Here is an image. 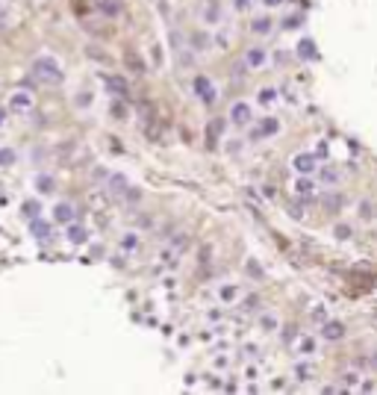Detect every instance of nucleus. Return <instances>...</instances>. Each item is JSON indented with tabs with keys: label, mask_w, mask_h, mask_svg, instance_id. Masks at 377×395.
Returning <instances> with one entry per match:
<instances>
[{
	"label": "nucleus",
	"mask_w": 377,
	"mask_h": 395,
	"mask_svg": "<svg viewBox=\"0 0 377 395\" xmlns=\"http://www.w3.org/2000/svg\"><path fill=\"white\" fill-rule=\"evenodd\" d=\"M35 74H38V80H44V83H62V68L56 65L53 59H38L35 62Z\"/></svg>",
	"instance_id": "nucleus-1"
},
{
	"label": "nucleus",
	"mask_w": 377,
	"mask_h": 395,
	"mask_svg": "<svg viewBox=\"0 0 377 395\" xmlns=\"http://www.w3.org/2000/svg\"><path fill=\"white\" fill-rule=\"evenodd\" d=\"M292 165H295L298 174L307 177V174H313L315 168H318V157H315V154H298V157L292 160Z\"/></svg>",
	"instance_id": "nucleus-2"
},
{
	"label": "nucleus",
	"mask_w": 377,
	"mask_h": 395,
	"mask_svg": "<svg viewBox=\"0 0 377 395\" xmlns=\"http://www.w3.org/2000/svg\"><path fill=\"white\" fill-rule=\"evenodd\" d=\"M194 92L200 95L203 103H212V100H215V86H212L206 77H197V80H194Z\"/></svg>",
	"instance_id": "nucleus-3"
},
{
	"label": "nucleus",
	"mask_w": 377,
	"mask_h": 395,
	"mask_svg": "<svg viewBox=\"0 0 377 395\" xmlns=\"http://www.w3.org/2000/svg\"><path fill=\"white\" fill-rule=\"evenodd\" d=\"M124 65L130 74H145L148 71V65H145V59L136 53V50H124Z\"/></svg>",
	"instance_id": "nucleus-4"
},
{
	"label": "nucleus",
	"mask_w": 377,
	"mask_h": 395,
	"mask_svg": "<svg viewBox=\"0 0 377 395\" xmlns=\"http://www.w3.org/2000/svg\"><path fill=\"white\" fill-rule=\"evenodd\" d=\"M321 336H324L327 342H336V339H342V336H345V325H342V322H324Z\"/></svg>",
	"instance_id": "nucleus-5"
},
{
	"label": "nucleus",
	"mask_w": 377,
	"mask_h": 395,
	"mask_svg": "<svg viewBox=\"0 0 377 395\" xmlns=\"http://www.w3.org/2000/svg\"><path fill=\"white\" fill-rule=\"evenodd\" d=\"M230 118L236 121V124H251V106L248 103H233V109H230Z\"/></svg>",
	"instance_id": "nucleus-6"
},
{
	"label": "nucleus",
	"mask_w": 377,
	"mask_h": 395,
	"mask_svg": "<svg viewBox=\"0 0 377 395\" xmlns=\"http://www.w3.org/2000/svg\"><path fill=\"white\" fill-rule=\"evenodd\" d=\"M265 59H268L265 47H251V50H248V56H245V62H248L251 68H262V65H265Z\"/></svg>",
	"instance_id": "nucleus-7"
},
{
	"label": "nucleus",
	"mask_w": 377,
	"mask_h": 395,
	"mask_svg": "<svg viewBox=\"0 0 377 395\" xmlns=\"http://www.w3.org/2000/svg\"><path fill=\"white\" fill-rule=\"evenodd\" d=\"M298 56H301V59H315V56H318V53H315V44L310 38H304V41L298 44Z\"/></svg>",
	"instance_id": "nucleus-8"
},
{
	"label": "nucleus",
	"mask_w": 377,
	"mask_h": 395,
	"mask_svg": "<svg viewBox=\"0 0 377 395\" xmlns=\"http://www.w3.org/2000/svg\"><path fill=\"white\" fill-rule=\"evenodd\" d=\"M277 130H280V121H277V118H265L262 127L256 130V136H274Z\"/></svg>",
	"instance_id": "nucleus-9"
},
{
	"label": "nucleus",
	"mask_w": 377,
	"mask_h": 395,
	"mask_svg": "<svg viewBox=\"0 0 377 395\" xmlns=\"http://www.w3.org/2000/svg\"><path fill=\"white\" fill-rule=\"evenodd\" d=\"M251 30L256 35H265V33H271V18H256L251 24Z\"/></svg>",
	"instance_id": "nucleus-10"
},
{
	"label": "nucleus",
	"mask_w": 377,
	"mask_h": 395,
	"mask_svg": "<svg viewBox=\"0 0 377 395\" xmlns=\"http://www.w3.org/2000/svg\"><path fill=\"white\" fill-rule=\"evenodd\" d=\"M295 192H298L301 198H310L315 192V183L313 180H298V183H295Z\"/></svg>",
	"instance_id": "nucleus-11"
},
{
	"label": "nucleus",
	"mask_w": 377,
	"mask_h": 395,
	"mask_svg": "<svg viewBox=\"0 0 377 395\" xmlns=\"http://www.w3.org/2000/svg\"><path fill=\"white\" fill-rule=\"evenodd\" d=\"M30 106H32V98L27 95V92H24V95L18 92V95L12 98V109H30Z\"/></svg>",
	"instance_id": "nucleus-12"
},
{
	"label": "nucleus",
	"mask_w": 377,
	"mask_h": 395,
	"mask_svg": "<svg viewBox=\"0 0 377 395\" xmlns=\"http://www.w3.org/2000/svg\"><path fill=\"white\" fill-rule=\"evenodd\" d=\"M339 177H342V171L333 168V165H327V168L321 171V180H324V183H339Z\"/></svg>",
	"instance_id": "nucleus-13"
},
{
	"label": "nucleus",
	"mask_w": 377,
	"mask_h": 395,
	"mask_svg": "<svg viewBox=\"0 0 377 395\" xmlns=\"http://www.w3.org/2000/svg\"><path fill=\"white\" fill-rule=\"evenodd\" d=\"M100 9L106 15H118L121 12V0H100Z\"/></svg>",
	"instance_id": "nucleus-14"
},
{
	"label": "nucleus",
	"mask_w": 377,
	"mask_h": 395,
	"mask_svg": "<svg viewBox=\"0 0 377 395\" xmlns=\"http://www.w3.org/2000/svg\"><path fill=\"white\" fill-rule=\"evenodd\" d=\"M360 218H363V221H372V218H375V203H372V200H363V203H360Z\"/></svg>",
	"instance_id": "nucleus-15"
},
{
	"label": "nucleus",
	"mask_w": 377,
	"mask_h": 395,
	"mask_svg": "<svg viewBox=\"0 0 377 395\" xmlns=\"http://www.w3.org/2000/svg\"><path fill=\"white\" fill-rule=\"evenodd\" d=\"M68 239H71L74 245H80V242H86V230L74 224V227H68Z\"/></svg>",
	"instance_id": "nucleus-16"
},
{
	"label": "nucleus",
	"mask_w": 377,
	"mask_h": 395,
	"mask_svg": "<svg viewBox=\"0 0 377 395\" xmlns=\"http://www.w3.org/2000/svg\"><path fill=\"white\" fill-rule=\"evenodd\" d=\"M56 218H59V221H71V218H74V209H71L68 203H59V206H56Z\"/></svg>",
	"instance_id": "nucleus-17"
},
{
	"label": "nucleus",
	"mask_w": 377,
	"mask_h": 395,
	"mask_svg": "<svg viewBox=\"0 0 377 395\" xmlns=\"http://www.w3.org/2000/svg\"><path fill=\"white\" fill-rule=\"evenodd\" d=\"M274 100H277V92L274 89H262L259 92V103H274Z\"/></svg>",
	"instance_id": "nucleus-18"
},
{
	"label": "nucleus",
	"mask_w": 377,
	"mask_h": 395,
	"mask_svg": "<svg viewBox=\"0 0 377 395\" xmlns=\"http://www.w3.org/2000/svg\"><path fill=\"white\" fill-rule=\"evenodd\" d=\"M253 3L256 0H233V9L236 12H248V9H253Z\"/></svg>",
	"instance_id": "nucleus-19"
},
{
	"label": "nucleus",
	"mask_w": 377,
	"mask_h": 395,
	"mask_svg": "<svg viewBox=\"0 0 377 395\" xmlns=\"http://www.w3.org/2000/svg\"><path fill=\"white\" fill-rule=\"evenodd\" d=\"M106 83H109V89H112V92L127 95V83H124V80H115V77H112V80H106Z\"/></svg>",
	"instance_id": "nucleus-20"
},
{
	"label": "nucleus",
	"mask_w": 377,
	"mask_h": 395,
	"mask_svg": "<svg viewBox=\"0 0 377 395\" xmlns=\"http://www.w3.org/2000/svg\"><path fill=\"white\" fill-rule=\"evenodd\" d=\"M357 381H360L357 372H345V375H342V384H345V387H357Z\"/></svg>",
	"instance_id": "nucleus-21"
},
{
	"label": "nucleus",
	"mask_w": 377,
	"mask_h": 395,
	"mask_svg": "<svg viewBox=\"0 0 377 395\" xmlns=\"http://www.w3.org/2000/svg\"><path fill=\"white\" fill-rule=\"evenodd\" d=\"M333 233H336V239H351V233H354V230H351L348 224H336V230H333Z\"/></svg>",
	"instance_id": "nucleus-22"
},
{
	"label": "nucleus",
	"mask_w": 377,
	"mask_h": 395,
	"mask_svg": "<svg viewBox=\"0 0 377 395\" xmlns=\"http://www.w3.org/2000/svg\"><path fill=\"white\" fill-rule=\"evenodd\" d=\"M32 230L38 233V236H44V239L50 236V227H47V224H41V221H32Z\"/></svg>",
	"instance_id": "nucleus-23"
},
{
	"label": "nucleus",
	"mask_w": 377,
	"mask_h": 395,
	"mask_svg": "<svg viewBox=\"0 0 377 395\" xmlns=\"http://www.w3.org/2000/svg\"><path fill=\"white\" fill-rule=\"evenodd\" d=\"M15 163V154L12 151H0V165H12Z\"/></svg>",
	"instance_id": "nucleus-24"
},
{
	"label": "nucleus",
	"mask_w": 377,
	"mask_h": 395,
	"mask_svg": "<svg viewBox=\"0 0 377 395\" xmlns=\"http://www.w3.org/2000/svg\"><path fill=\"white\" fill-rule=\"evenodd\" d=\"M38 189H41V192H50V189H53V180H50V177H38Z\"/></svg>",
	"instance_id": "nucleus-25"
},
{
	"label": "nucleus",
	"mask_w": 377,
	"mask_h": 395,
	"mask_svg": "<svg viewBox=\"0 0 377 395\" xmlns=\"http://www.w3.org/2000/svg\"><path fill=\"white\" fill-rule=\"evenodd\" d=\"M24 212H27L30 218H35V212H38V203H32V200H27V203H24Z\"/></svg>",
	"instance_id": "nucleus-26"
},
{
	"label": "nucleus",
	"mask_w": 377,
	"mask_h": 395,
	"mask_svg": "<svg viewBox=\"0 0 377 395\" xmlns=\"http://www.w3.org/2000/svg\"><path fill=\"white\" fill-rule=\"evenodd\" d=\"M262 328H265V330H274V328H277V319H274V316H265V319H262Z\"/></svg>",
	"instance_id": "nucleus-27"
},
{
	"label": "nucleus",
	"mask_w": 377,
	"mask_h": 395,
	"mask_svg": "<svg viewBox=\"0 0 377 395\" xmlns=\"http://www.w3.org/2000/svg\"><path fill=\"white\" fill-rule=\"evenodd\" d=\"M112 112H115L118 118H127V106H124V103H115V106H112Z\"/></svg>",
	"instance_id": "nucleus-28"
},
{
	"label": "nucleus",
	"mask_w": 377,
	"mask_h": 395,
	"mask_svg": "<svg viewBox=\"0 0 377 395\" xmlns=\"http://www.w3.org/2000/svg\"><path fill=\"white\" fill-rule=\"evenodd\" d=\"M206 21H218V6H209L206 9Z\"/></svg>",
	"instance_id": "nucleus-29"
},
{
	"label": "nucleus",
	"mask_w": 377,
	"mask_h": 395,
	"mask_svg": "<svg viewBox=\"0 0 377 395\" xmlns=\"http://www.w3.org/2000/svg\"><path fill=\"white\" fill-rule=\"evenodd\" d=\"M301 24V18H286V30H295Z\"/></svg>",
	"instance_id": "nucleus-30"
},
{
	"label": "nucleus",
	"mask_w": 377,
	"mask_h": 395,
	"mask_svg": "<svg viewBox=\"0 0 377 395\" xmlns=\"http://www.w3.org/2000/svg\"><path fill=\"white\" fill-rule=\"evenodd\" d=\"M124 248H136V236H133V233L124 239Z\"/></svg>",
	"instance_id": "nucleus-31"
},
{
	"label": "nucleus",
	"mask_w": 377,
	"mask_h": 395,
	"mask_svg": "<svg viewBox=\"0 0 377 395\" xmlns=\"http://www.w3.org/2000/svg\"><path fill=\"white\" fill-rule=\"evenodd\" d=\"M369 363H372V369H375V372H377V351H375V354H372V360H369Z\"/></svg>",
	"instance_id": "nucleus-32"
},
{
	"label": "nucleus",
	"mask_w": 377,
	"mask_h": 395,
	"mask_svg": "<svg viewBox=\"0 0 377 395\" xmlns=\"http://www.w3.org/2000/svg\"><path fill=\"white\" fill-rule=\"evenodd\" d=\"M283 0H265V6H280Z\"/></svg>",
	"instance_id": "nucleus-33"
}]
</instances>
